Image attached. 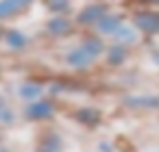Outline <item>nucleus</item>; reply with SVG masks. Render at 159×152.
<instances>
[{
    "label": "nucleus",
    "instance_id": "obj_1",
    "mask_svg": "<svg viewBox=\"0 0 159 152\" xmlns=\"http://www.w3.org/2000/svg\"><path fill=\"white\" fill-rule=\"evenodd\" d=\"M100 50H102L100 41H87L81 48H76L74 52H70L68 61H70V65H87V63H92L100 54Z\"/></svg>",
    "mask_w": 159,
    "mask_h": 152
},
{
    "label": "nucleus",
    "instance_id": "obj_2",
    "mask_svg": "<svg viewBox=\"0 0 159 152\" xmlns=\"http://www.w3.org/2000/svg\"><path fill=\"white\" fill-rule=\"evenodd\" d=\"M31 0H0V18H7L20 9H24Z\"/></svg>",
    "mask_w": 159,
    "mask_h": 152
},
{
    "label": "nucleus",
    "instance_id": "obj_3",
    "mask_svg": "<svg viewBox=\"0 0 159 152\" xmlns=\"http://www.w3.org/2000/svg\"><path fill=\"white\" fill-rule=\"evenodd\" d=\"M135 24L144 31H159V15L157 13H139L135 18Z\"/></svg>",
    "mask_w": 159,
    "mask_h": 152
},
{
    "label": "nucleus",
    "instance_id": "obj_4",
    "mask_svg": "<svg viewBox=\"0 0 159 152\" xmlns=\"http://www.w3.org/2000/svg\"><path fill=\"white\" fill-rule=\"evenodd\" d=\"M102 13H105V7L102 5H94L89 7L87 11H83L79 15V22H92V20H102Z\"/></svg>",
    "mask_w": 159,
    "mask_h": 152
},
{
    "label": "nucleus",
    "instance_id": "obj_5",
    "mask_svg": "<svg viewBox=\"0 0 159 152\" xmlns=\"http://www.w3.org/2000/svg\"><path fill=\"white\" fill-rule=\"evenodd\" d=\"M98 28L105 31V33H118L120 20L118 18H102V20H98Z\"/></svg>",
    "mask_w": 159,
    "mask_h": 152
},
{
    "label": "nucleus",
    "instance_id": "obj_6",
    "mask_svg": "<svg viewBox=\"0 0 159 152\" xmlns=\"http://www.w3.org/2000/svg\"><path fill=\"white\" fill-rule=\"evenodd\" d=\"M50 115V106L48 104H33L29 106V117H46Z\"/></svg>",
    "mask_w": 159,
    "mask_h": 152
},
{
    "label": "nucleus",
    "instance_id": "obj_7",
    "mask_svg": "<svg viewBox=\"0 0 159 152\" xmlns=\"http://www.w3.org/2000/svg\"><path fill=\"white\" fill-rule=\"evenodd\" d=\"M46 7L50 11H63L68 9V0H46Z\"/></svg>",
    "mask_w": 159,
    "mask_h": 152
},
{
    "label": "nucleus",
    "instance_id": "obj_8",
    "mask_svg": "<svg viewBox=\"0 0 159 152\" xmlns=\"http://www.w3.org/2000/svg\"><path fill=\"white\" fill-rule=\"evenodd\" d=\"M66 28H68V22H63V20H52L50 22V31H55V33H61Z\"/></svg>",
    "mask_w": 159,
    "mask_h": 152
},
{
    "label": "nucleus",
    "instance_id": "obj_9",
    "mask_svg": "<svg viewBox=\"0 0 159 152\" xmlns=\"http://www.w3.org/2000/svg\"><path fill=\"white\" fill-rule=\"evenodd\" d=\"M9 41H11V46H16V48L24 46V37L18 35V33H11V35H9Z\"/></svg>",
    "mask_w": 159,
    "mask_h": 152
},
{
    "label": "nucleus",
    "instance_id": "obj_10",
    "mask_svg": "<svg viewBox=\"0 0 159 152\" xmlns=\"http://www.w3.org/2000/svg\"><path fill=\"white\" fill-rule=\"evenodd\" d=\"M37 91H39V87H29V85H26V87H22V93H24L26 98H31V96H35Z\"/></svg>",
    "mask_w": 159,
    "mask_h": 152
},
{
    "label": "nucleus",
    "instance_id": "obj_11",
    "mask_svg": "<svg viewBox=\"0 0 159 152\" xmlns=\"http://www.w3.org/2000/svg\"><path fill=\"white\" fill-rule=\"evenodd\" d=\"M124 57V52L122 50H113L111 52V63H120V59Z\"/></svg>",
    "mask_w": 159,
    "mask_h": 152
}]
</instances>
